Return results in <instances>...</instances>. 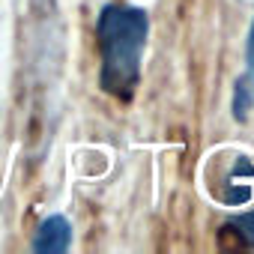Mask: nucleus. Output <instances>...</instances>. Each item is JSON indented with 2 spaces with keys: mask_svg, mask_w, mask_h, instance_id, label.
Masks as SVG:
<instances>
[{
  "mask_svg": "<svg viewBox=\"0 0 254 254\" xmlns=\"http://www.w3.org/2000/svg\"><path fill=\"white\" fill-rule=\"evenodd\" d=\"M245 81L251 87V96H254V15H251V27H248V39H245Z\"/></svg>",
  "mask_w": 254,
  "mask_h": 254,
  "instance_id": "39448f33",
  "label": "nucleus"
},
{
  "mask_svg": "<svg viewBox=\"0 0 254 254\" xmlns=\"http://www.w3.org/2000/svg\"><path fill=\"white\" fill-rule=\"evenodd\" d=\"M150 36V15L132 3H105L96 18L99 42V87L129 102L141 84V63Z\"/></svg>",
  "mask_w": 254,
  "mask_h": 254,
  "instance_id": "f257e3e1",
  "label": "nucleus"
},
{
  "mask_svg": "<svg viewBox=\"0 0 254 254\" xmlns=\"http://www.w3.org/2000/svg\"><path fill=\"white\" fill-rule=\"evenodd\" d=\"M69 245H72V224L66 215H48L33 236V251L39 254H63L69 251Z\"/></svg>",
  "mask_w": 254,
  "mask_h": 254,
  "instance_id": "f03ea898",
  "label": "nucleus"
},
{
  "mask_svg": "<svg viewBox=\"0 0 254 254\" xmlns=\"http://www.w3.org/2000/svg\"><path fill=\"white\" fill-rule=\"evenodd\" d=\"M254 102V96H251V87H248V81L242 78V81H236V99H233V114H236V120H245V108Z\"/></svg>",
  "mask_w": 254,
  "mask_h": 254,
  "instance_id": "20e7f679",
  "label": "nucleus"
},
{
  "mask_svg": "<svg viewBox=\"0 0 254 254\" xmlns=\"http://www.w3.org/2000/svg\"><path fill=\"white\" fill-rule=\"evenodd\" d=\"M224 230H233L239 236V245L254 248V209L245 212V215H239V218H233L230 224H224Z\"/></svg>",
  "mask_w": 254,
  "mask_h": 254,
  "instance_id": "7ed1b4c3",
  "label": "nucleus"
}]
</instances>
